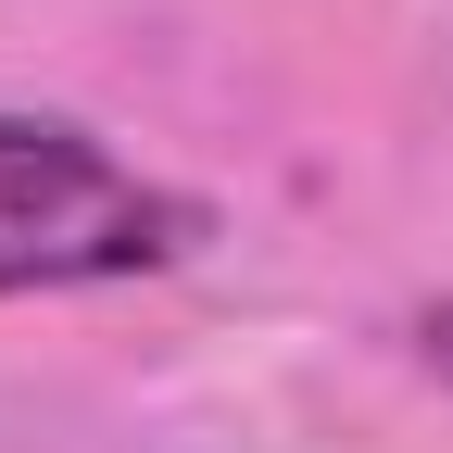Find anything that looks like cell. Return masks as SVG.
I'll return each mask as SVG.
<instances>
[{
    "instance_id": "cell-1",
    "label": "cell",
    "mask_w": 453,
    "mask_h": 453,
    "mask_svg": "<svg viewBox=\"0 0 453 453\" xmlns=\"http://www.w3.org/2000/svg\"><path fill=\"white\" fill-rule=\"evenodd\" d=\"M202 240V202L127 164L76 113H0V303L26 290H113Z\"/></svg>"
}]
</instances>
